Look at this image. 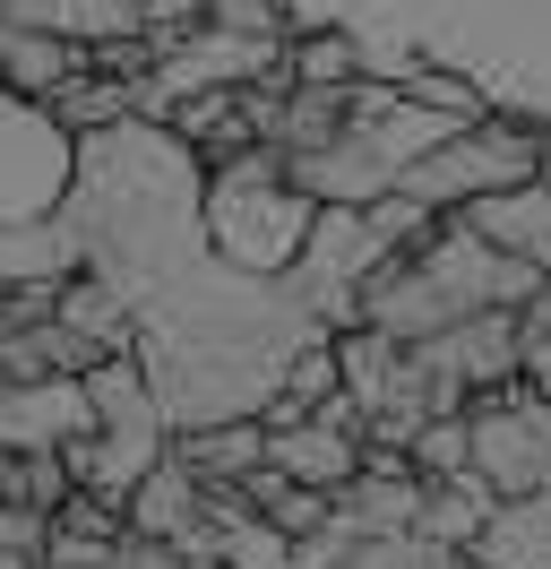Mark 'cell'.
<instances>
[{"mask_svg": "<svg viewBox=\"0 0 551 569\" xmlns=\"http://www.w3.org/2000/svg\"><path fill=\"white\" fill-rule=\"evenodd\" d=\"M199 216H207V250L241 277H293V259L310 250V224H319V208L284 181L276 147H250L233 164H216Z\"/></svg>", "mask_w": 551, "mask_h": 569, "instance_id": "obj_1", "label": "cell"}, {"mask_svg": "<svg viewBox=\"0 0 551 569\" xmlns=\"http://www.w3.org/2000/svg\"><path fill=\"white\" fill-rule=\"evenodd\" d=\"M534 164H543V130H534V121H517V112H474V121H457L440 147H422L397 190H413L422 208L457 216V208H474V199H491V190L534 181Z\"/></svg>", "mask_w": 551, "mask_h": 569, "instance_id": "obj_2", "label": "cell"}, {"mask_svg": "<svg viewBox=\"0 0 551 569\" xmlns=\"http://www.w3.org/2000/svg\"><path fill=\"white\" fill-rule=\"evenodd\" d=\"M431 380H440V406H482V397L517 389V371H525V320L517 311H474V320L440 328L431 346Z\"/></svg>", "mask_w": 551, "mask_h": 569, "instance_id": "obj_3", "label": "cell"}, {"mask_svg": "<svg viewBox=\"0 0 551 569\" xmlns=\"http://www.w3.org/2000/svg\"><path fill=\"white\" fill-rule=\"evenodd\" d=\"M284 181L302 190L310 208H371V199H388V190L405 181V164H397L371 130H344V139L310 147V156H284Z\"/></svg>", "mask_w": 551, "mask_h": 569, "instance_id": "obj_4", "label": "cell"}, {"mask_svg": "<svg viewBox=\"0 0 551 569\" xmlns=\"http://www.w3.org/2000/svg\"><path fill=\"white\" fill-rule=\"evenodd\" d=\"M96 431L87 380H34V389H0V449L27 458V449H69Z\"/></svg>", "mask_w": 551, "mask_h": 569, "instance_id": "obj_5", "label": "cell"}, {"mask_svg": "<svg viewBox=\"0 0 551 569\" xmlns=\"http://www.w3.org/2000/svg\"><path fill=\"white\" fill-rule=\"evenodd\" d=\"M207 527V483L190 475V466L172 458H156L147 475L130 483V500H121V535H156V543H190V535Z\"/></svg>", "mask_w": 551, "mask_h": 569, "instance_id": "obj_6", "label": "cell"}, {"mask_svg": "<svg viewBox=\"0 0 551 569\" xmlns=\"http://www.w3.org/2000/svg\"><path fill=\"white\" fill-rule=\"evenodd\" d=\"M457 224H465V233H482L491 250L525 259L534 277H551V190H543V181L491 190V199H474V208H457Z\"/></svg>", "mask_w": 551, "mask_h": 569, "instance_id": "obj_7", "label": "cell"}, {"mask_svg": "<svg viewBox=\"0 0 551 569\" xmlns=\"http://www.w3.org/2000/svg\"><path fill=\"white\" fill-rule=\"evenodd\" d=\"M78 70H87V43L0 18V96H9V104H52Z\"/></svg>", "mask_w": 551, "mask_h": 569, "instance_id": "obj_8", "label": "cell"}, {"mask_svg": "<svg viewBox=\"0 0 551 569\" xmlns=\"http://www.w3.org/2000/svg\"><path fill=\"white\" fill-rule=\"evenodd\" d=\"M96 355H130L138 346V293L121 277H103V268H87V277H61V302H52Z\"/></svg>", "mask_w": 551, "mask_h": 569, "instance_id": "obj_9", "label": "cell"}, {"mask_svg": "<svg viewBox=\"0 0 551 569\" xmlns=\"http://www.w3.org/2000/svg\"><path fill=\"white\" fill-rule=\"evenodd\" d=\"M344 535H413V509H422V475H379V466H353L337 492H328Z\"/></svg>", "mask_w": 551, "mask_h": 569, "instance_id": "obj_10", "label": "cell"}, {"mask_svg": "<svg viewBox=\"0 0 551 569\" xmlns=\"http://www.w3.org/2000/svg\"><path fill=\"white\" fill-rule=\"evenodd\" d=\"M172 458L190 466L199 483H250V475L268 466V423H259V415H224V423L172 431Z\"/></svg>", "mask_w": 551, "mask_h": 569, "instance_id": "obj_11", "label": "cell"}, {"mask_svg": "<svg viewBox=\"0 0 551 569\" xmlns=\"http://www.w3.org/2000/svg\"><path fill=\"white\" fill-rule=\"evenodd\" d=\"M268 466L284 475V483H310V492H337L344 475L362 466V440H353V431H328L319 415H310V423H293V431H268Z\"/></svg>", "mask_w": 551, "mask_h": 569, "instance_id": "obj_12", "label": "cell"}, {"mask_svg": "<svg viewBox=\"0 0 551 569\" xmlns=\"http://www.w3.org/2000/svg\"><path fill=\"white\" fill-rule=\"evenodd\" d=\"M87 406H96V431H172L164 406H156V380H147V362L130 355H103L87 371Z\"/></svg>", "mask_w": 551, "mask_h": 569, "instance_id": "obj_13", "label": "cell"}, {"mask_svg": "<svg viewBox=\"0 0 551 569\" xmlns=\"http://www.w3.org/2000/svg\"><path fill=\"white\" fill-rule=\"evenodd\" d=\"M491 509H500V492L482 483L474 466H465V475H422V509H413V543H474Z\"/></svg>", "mask_w": 551, "mask_h": 569, "instance_id": "obj_14", "label": "cell"}, {"mask_svg": "<svg viewBox=\"0 0 551 569\" xmlns=\"http://www.w3.org/2000/svg\"><path fill=\"white\" fill-rule=\"evenodd\" d=\"M482 569H551V492H525V500H500L474 535Z\"/></svg>", "mask_w": 551, "mask_h": 569, "instance_id": "obj_15", "label": "cell"}, {"mask_svg": "<svg viewBox=\"0 0 551 569\" xmlns=\"http://www.w3.org/2000/svg\"><path fill=\"white\" fill-rule=\"evenodd\" d=\"M52 121H61L69 139H96V130H121V121H138V78H112V70H96V61H87V70L69 78L61 96H52Z\"/></svg>", "mask_w": 551, "mask_h": 569, "instance_id": "obj_16", "label": "cell"}, {"mask_svg": "<svg viewBox=\"0 0 551 569\" xmlns=\"http://www.w3.org/2000/svg\"><path fill=\"white\" fill-rule=\"evenodd\" d=\"M284 70H293V87H353L371 70V52L353 27H302V36H284Z\"/></svg>", "mask_w": 551, "mask_h": 569, "instance_id": "obj_17", "label": "cell"}, {"mask_svg": "<svg viewBox=\"0 0 551 569\" xmlns=\"http://www.w3.org/2000/svg\"><path fill=\"white\" fill-rule=\"evenodd\" d=\"M241 492H250V509H259L276 535H293V543H302V535H319L328 518H337V509H328V492H310V483H284L276 466H259Z\"/></svg>", "mask_w": 551, "mask_h": 569, "instance_id": "obj_18", "label": "cell"}, {"mask_svg": "<svg viewBox=\"0 0 551 569\" xmlns=\"http://www.w3.org/2000/svg\"><path fill=\"white\" fill-rule=\"evenodd\" d=\"M69 492H78V483H69V458H61V449H27V458H9V500H27V509L52 518Z\"/></svg>", "mask_w": 551, "mask_h": 569, "instance_id": "obj_19", "label": "cell"}, {"mask_svg": "<svg viewBox=\"0 0 551 569\" xmlns=\"http://www.w3.org/2000/svg\"><path fill=\"white\" fill-rule=\"evenodd\" d=\"M474 466V440H465V406L457 415H431L413 431V475H465Z\"/></svg>", "mask_w": 551, "mask_h": 569, "instance_id": "obj_20", "label": "cell"}, {"mask_svg": "<svg viewBox=\"0 0 551 569\" xmlns=\"http://www.w3.org/2000/svg\"><path fill=\"white\" fill-rule=\"evenodd\" d=\"M284 18H293V0H207V27H224V36H284Z\"/></svg>", "mask_w": 551, "mask_h": 569, "instance_id": "obj_21", "label": "cell"}, {"mask_svg": "<svg viewBox=\"0 0 551 569\" xmlns=\"http://www.w3.org/2000/svg\"><path fill=\"white\" fill-rule=\"evenodd\" d=\"M138 27L172 52L181 36H199V27H207V0H138Z\"/></svg>", "mask_w": 551, "mask_h": 569, "instance_id": "obj_22", "label": "cell"}, {"mask_svg": "<svg viewBox=\"0 0 551 569\" xmlns=\"http://www.w3.org/2000/svg\"><path fill=\"white\" fill-rule=\"evenodd\" d=\"M337 569H413V535H344Z\"/></svg>", "mask_w": 551, "mask_h": 569, "instance_id": "obj_23", "label": "cell"}, {"mask_svg": "<svg viewBox=\"0 0 551 569\" xmlns=\"http://www.w3.org/2000/svg\"><path fill=\"white\" fill-rule=\"evenodd\" d=\"M103 569H190V561H181V543H156V535H121Z\"/></svg>", "mask_w": 551, "mask_h": 569, "instance_id": "obj_24", "label": "cell"}, {"mask_svg": "<svg viewBox=\"0 0 551 569\" xmlns=\"http://www.w3.org/2000/svg\"><path fill=\"white\" fill-rule=\"evenodd\" d=\"M413 569H482L474 543H413Z\"/></svg>", "mask_w": 551, "mask_h": 569, "instance_id": "obj_25", "label": "cell"}, {"mask_svg": "<svg viewBox=\"0 0 551 569\" xmlns=\"http://www.w3.org/2000/svg\"><path fill=\"white\" fill-rule=\"evenodd\" d=\"M534 397H551V337H525V371H517Z\"/></svg>", "mask_w": 551, "mask_h": 569, "instance_id": "obj_26", "label": "cell"}, {"mask_svg": "<svg viewBox=\"0 0 551 569\" xmlns=\"http://www.w3.org/2000/svg\"><path fill=\"white\" fill-rule=\"evenodd\" d=\"M517 320H525V337H551V277L534 284V302H525V311H517Z\"/></svg>", "mask_w": 551, "mask_h": 569, "instance_id": "obj_27", "label": "cell"}, {"mask_svg": "<svg viewBox=\"0 0 551 569\" xmlns=\"http://www.w3.org/2000/svg\"><path fill=\"white\" fill-rule=\"evenodd\" d=\"M534 181H543V190H551V130H543V164H534Z\"/></svg>", "mask_w": 551, "mask_h": 569, "instance_id": "obj_28", "label": "cell"}, {"mask_svg": "<svg viewBox=\"0 0 551 569\" xmlns=\"http://www.w3.org/2000/svg\"><path fill=\"white\" fill-rule=\"evenodd\" d=\"M0 500H9V449H0Z\"/></svg>", "mask_w": 551, "mask_h": 569, "instance_id": "obj_29", "label": "cell"}]
</instances>
